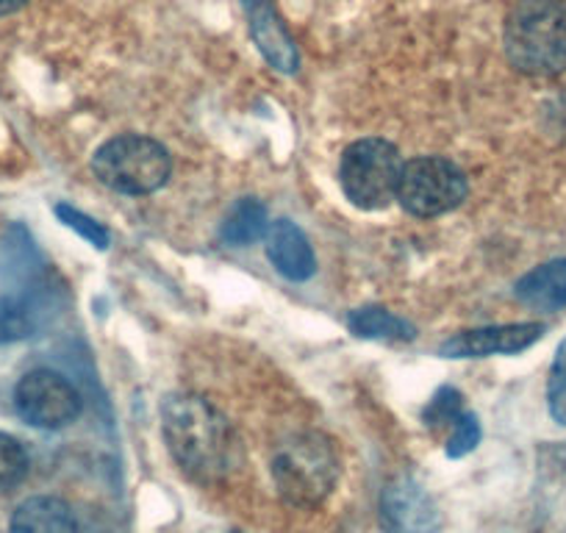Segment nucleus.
Masks as SVG:
<instances>
[{"label":"nucleus","instance_id":"f257e3e1","mask_svg":"<svg viewBox=\"0 0 566 533\" xmlns=\"http://www.w3.org/2000/svg\"><path fill=\"white\" fill-rule=\"evenodd\" d=\"M161 431L176 464L189 481L211 487L242 467V439L226 415L195 391H178L161 404Z\"/></svg>","mask_w":566,"mask_h":533},{"label":"nucleus","instance_id":"f03ea898","mask_svg":"<svg viewBox=\"0 0 566 533\" xmlns=\"http://www.w3.org/2000/svg\"><path fill=\"white\" fill-rule=\"evenodd\" d=\"M505 56L520 73L553 79L566 73V3L522 0L505 23Z\"/></svg>","mask_w":566,"mask_h":533},{"label":"nucleus","instance_id":"7ed1b4c3","mask_svg":"<svg viewBox=\"0 0 566 533\" xmlns=\"http://www.w3.org/2000/svg\"><path fill=\"white\" fill-rule=\"evenodd\" d=\"M272 481L283 503L295 509H317L339 481V456L323 433H297L277 448L272 459Z\"/></svg>","mask_w":566,"mask_h":533},{"label":"nucleus","instance_id":"20e7f679","mask_svg":"<svg viewBox=\"0 0 566 533\" xmlns=\"http://www.w3.org/2000/svg\"><path fill=\"white\" fill-rule=\"evenodd\" d=\"M97 181L123 195H150L167 184L172 159L161 143L139 134H123L97 148L92 156Z\"/></svg>","mask_w":566,"mask_h":533},{"label":"nucleus","instance_id":"39448f33","mask_svg":"<svg viewBox=\"0 0 566 533\" xmlns=\"http://www.w3.org/2000/svg\"><path fill=\"white\" fill-rule=\"evenodd\" d=\"M400 173L402 159L395 145L378 137L358 139L342 156V192L353 206L364 211L386 209L391 200H397Z\"/></svg>","mask_w":566,"mask_h":533},{"label":"nucleus","instance_id":"423d86ee","mask_svg":"<svg viewBox=\"0 0 566 533\" xmlns=\"http://www.w3.org/2000/svg\"><path fill=\"white\" fill-rule=\"evenodd\" d=\"M470 195L464 170L442 156L406 161L397 184V203L413 217H439L459 209Z\"/></svg>","mask_w":566,"mask_h":533},{"label":"nucleus","instance_id":"0eeeda50","mask_svg":"<svg viewBox=\"0 0 566 533\" xmlns=\"http://www.w3.org/2000/svg\"><path fill=\"white\" fill-rule=\"evenodd\" d=\"M14 409L29 426L59 431L84 409L78 389L53 369H31L14 386Z\"/></svg>","mask_w":566,"mask_h":533},{"label":"nucleus","instance_id":"6e6552de","mask_svg":"<svg viewBox=\"0 0 566 533\" xmlns=\"http://www.w3.org/2000/svg\"><path fill=\"white\" fill-rule=\"evenodd\" d=\"M380 533H439V511L413 478H395L380 494Z\"/></svg>","mask_w":566,"mask_h":533},{"label":"nucleus","instance_id":"1a4fd4ad","mask_svg":"<svg viewBox=\"0 0 566 533\" xmlns=\"http://www.w3.org/2000/svg\"><path fill=\"white\" fill-rule=\"evenodd\" d=\"M544 336L542 323H509L486 325V328L461 331L450 336L439 353L444 358H483V356H514L527 351Z\"/></svg>","mask_w":566,"mask_h":533},{"label":"nucleus","instance_id":"9d476101","mask_svg":"<svg viewBox=\"0 0 566 533\" xmlns=\"http://www.w3.org/2000/svg\"><path fill=\"white\" fill-rule=\"evenodd\" d=\"M242 9L248 14L250 36L261 56L270 62V67L283 75H295L301 67V53H297L295 40L283 25L277 9L272 7V0H242Z\"/></svg>","mask_w":566,"mask_h":533},{"label":"nucleus","instance_id":"9b49d317","mask_svg":"<svg viewBox=\"0 0 566 533\" xmlns=\"http://www.w3.org/2000/svg\"><path fill=\"white\" fill-rule=\"evenodd\" d=\"M266 255L283 279L308 281L317 273V255L292 220H275L266 228Z\"/></svg>","mask_w":566,"mask_h":533},{"label":"nucleus","instance_id":"f8f14e48","mask_svg":"<svg viewBox=\"0 0 566 533\" xmlns=\"http://www.w3.org/2000/svg\"><path fill=\"white\" fill-rule=\"evenodd\" d=\"M12 533H84L81 520L70 503L59 498H29L12 514Z\"/></svg>","mask_w":566,"mask_h":533},{"label":"nucleus","instance_id":"ddd939ff","mask_svg":"<svg viewBox=\"0 0 566 533\" xmlns=\"http://www.w3.org/2000/svg\"><path fill=\"white\" fill-rule=\"evenodd\" d=\"M516 301L536 312L566 309V259H553L516 281Z\"/></svg>","mask_w":566,"mask_h":533},{"label":"nucleus","instance_id":"4468645a","mask_svg":"<svg viewBox=\"0 0 566 533\" xmlns=\"http://www.w3.org/2000/svg\"><path fill=\"white\" fill-rule=\"evenodd\" d=\"M347 328L356 334L358 339H380V342H411L417 336L408 320L397 317V314L386 312L380 306H364L350 312L347 317Z\"/></svg>","mask_w":566,"mask_h":533},{"label":"nucleus","instance_id":"2eb2a0df","mask_svg":"<svg viewBox=\"0 0 566 533\" xmlns=\"http://www.w3.org/2000/svg\"><path fill=\"white\" fill-rule=\"evenodd\" d=\"M266 209L255 198H242L231 206L220 226L222 242L231 248H248L255 244L261 237H266Z\"/></svg>","mask_w":566,"mask_h":533},{"label":"nucleus","instance_id":"dca6fc26","mask_svg":"<svg viewBox=\"0 0 566 533\" xmlns=\"http://www.w3.org/2000/svg\"><path fill=\"white\" fill-rule=\"evenodd\" d=\"M464 395H461L459 389H453V386H442V389L433 395V400L428 406H424L422 411V422L424 428L431 433H444L448 437L450 428L455 426V422L461 420V415H464Z\"/></svg>","mask_w":566,"mask_h":533},{"label":"nucleus","instance_id":"f3484780","mask_svg":"<svg viewBox=\"0 0 566 533\" xmlns=\"http://www.w3.org/2000/svg\"><path fill=\"white\" fill-rule=\"evenodd\" d=\"M36 331V312L23 297H0V345L29 339Z\"/></svg>","mask_w":566,"mask_h":533},{"label":"nucleus","instance_id":"a211bd4d","mask_svg":"<svg viewBox=\"0 0 566 533\" xmlns=\"http://www.w3.org/2000/svg\"><path fill=\"white\" fill-rule=\"evenodd\" d=\"M29 475V453L23 442L9 433H0V492L18 487Z\"/></svg>","mask_w":566,"mask_h":533},{"label":"nucleus","instance_id":"6ab92c4d","mask_svg":"<svg viewBox=\"0 0 566 533\" xmlns=\"http://www.w3.org/2000/svg\"><path fill=\"white\" fill-rule=\"evenodd\" d=\"M56 217L64 222V226L73 228L78 237H84L86 242H90L95 250H108V244H112V233H108V228L103 226V222L92 220L90 215L78 211L75 206L59 203L56 206Z\"/></svg>","mask_w":566,"mask_h":533},{"label":"nucleus","instance_id":"aec40b11","mask_svg":"<svg viewBox=\"0 0 566 533\" xmlns=\"http://www.w3.org/2000/svg\"><path fill=\"white\" fill-rule=\"evenodd\" d=\"M547 406H549V417H553L558 426H566V339L558 345V351H555V358H553V367H549Z\"/></svg>","mask_w":566,"mask_h":533},{"label":"nucleus","instance_id":"412c9836","mask_svg":"<svg viewBox=\"0 0 566 533\" xmlns=\"http://www.w3.org/2000/svg\"><path fill=\"white\" fill-rule=\"evenodd\" d=\"M478 442H481V422L472 411H464L461 420L444 437V450H448L450 459H464L478 448Z\"/></svg>","mask_w":566,"mask_h":533},{"label":"nucleus","instance_id":"4be33fe9","mask_svg":"<svg viewBox=\"0 0 566 533\" xmlns=\"http://www.w3.org/2000/svg\"><path fill=\"white\" fill-rule=\"evenodd\" d=\"M29 0H0V14H12L18 9H23Z\"/></svg>","mask_w":566,"mask_h":533},{"label":"nucleus","instance_id":"5701e85b","mask_svg":"<svg viewBox=\"0 0 566 533\" xmlns=\"http://www.w3.org/2000/svg\"><path fill=\"white\" fill-rule=\"evenodd\" d=\"M233 533H239V531H233Z\"/></svg>","mask_w":566,"mask_h":533}]
</instances>
